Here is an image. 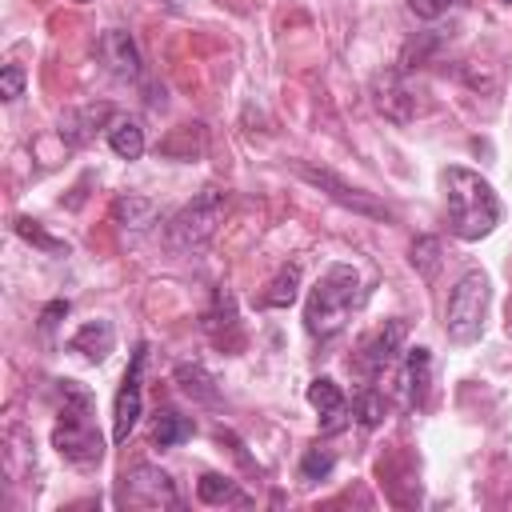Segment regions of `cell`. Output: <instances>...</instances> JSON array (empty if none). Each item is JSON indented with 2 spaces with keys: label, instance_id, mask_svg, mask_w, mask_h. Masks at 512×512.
<instances>
[{
  "label": "cell",
  "instance_id": "6da1fadb",
  "mask_svg": "<svg viewBox=\"0 0 512 512\" xmlns=\"http://www.w3.org/2000/svg\"><path fill=\"white\" fill-rule=\"evenodd\" d=\"M440 188H444V208H448V228L460 240H484L496 224H500V196L492 192V184L460 164H448L440 172Z\"/></svg>",
  "mask_w": 512,
  "mask_h": 512
},
{
  "label": "cell",
  "instance_id": "7a4b0ae2",
  "mask_svg": "<svg viewBox=\"0 0 512 512\" xmlns=\"http://www.w3.org/2000/svg\"><path fill=\"white\" fill-rule=\"evenodd\" d=\"M356 300H360V276H356V268L352 264H328L324 276L312 284L308 304H304V328H308V336L332 340L348 324Z\"/></svg>",
  "mask_w": 512,
  "mask_h": 512
},
{
  "label": "cell",
  "instance_id": "3957f363",
  "mask_svg": "<svg viewBox=\"0 0 512 512\" xmlns=\"http://www.w3.org/2000/svg\"><path fill=\"white\" fill-rule=\"evenodd\" d=\"M60 392H64V408L52 428V448L76 468H96L104 456V440L92 428V396L84 388H76L72 380H64Z\"/></svg>",
  "mask_w": 512,
  "mask_h": 512
},
{
  "label": "cell",
  "instance_id": "277c9868",
  "mask_svg": "<svg viewBox=\"0 0 512 512\" xmlns=\"http://www.w3.org/2000/svg\"><path fill=\"white\" fill-rule=\"evenodd\" d=\"M224 212H228V196L220 188H204L196 192L164 228V244L172 252H200L204 244H212L216 228L224 224Z\"/></svg>",
  "mask_w": 512,
  "mask_h": 512
},
{
  "label": "cell",
  "instance_id": "5b68a950",
  "mask_svg": "<svg viewBox=\"0 0 512 512\" xmlns=\"http://www.w3.org/2000/svg\"><path fill=\"white\" fill-rule=\"evenodd\" d=\"M488 312V276L484 272H464L444 304V328L456 344H472L484 328Z\"/></svg>",
  "mask_w": 512,
  "mask_h": 512
},
{
  "label": "cell",
  "instance_id": "8992f818",
  "mask_svg": "<svg viewBox=\"0 0 512 512\" xmlns=\"http://www.w3.org/2000/svg\"><path fill=\"white\" fill-rule=\"evenodd\" d=\"M292 172H296L300 180H308L312 188H320L324 196H332L340 208H352L356 216H368V220H392V208H388V204H380L372 192H364V188L340 180L332 168H316V164H308V160H296Z\"/></svg>",
  "mask_w": 512,
  "mask_h": 512
},
{
  "label": "cell",
  "instance_id": "52a82bcc",
  "mask_svg": "<svg viewBox=\"0 0 512 512\" xmlns=\"http://www.w3.org/2000/svg\"><path fill=\"white\" fill-rule=\"evenodd\" d=\"M120 504L128 508H180V492L172 484V476L156 464H132L120 472Z\"/></svg>",
  "mask_w": 512,
  "mask_h": 512
},
{
  "label": "cell",
  "instance_id": "ba28073f",
  "mask_svg": "<svg viewBox=\"0 0 512 512\" xmlns=\"http://www.w3.org/2000/svg\"><path fill=\"white\" fill-rule=\"evenodd\" d=\"M404 336H408V324H404V320H384V324H376V328L356 344L348 368H356L364 380H376V376L400 356Z\"/></svg>",
  "mask_w": 512,
  "mask_h": 512
},
{
  "label": "cell",
  "instance_id": "9c48e42d",
  "mask_svg": "<svg viewBox=\"0 0 512 512\" xmlns=\"http://www.w3.org/2000/svg\"><path fill=\"white\" fill-rule=\"evenodd\" d=\"M144 360H148V344H136L132 352V364L120 380V392H116V404H112V440L124 444L140 420V376H144Z\"/></svg>",
  "mask_w": 512,
  "mask_h": 512
},
{
  "label": "cell",
  "instance_id": "30bf717a",
  "mask_svg": "<svg viewBox=\"0 0 512 512\" xmlns=\"http://www.w3.org/2000/svg\"><path fill=\"white\" fill-rule=\"evenodd\" d=\"M96 56L100 64L120 76V80H136L140 76V52H136V40L124 32V28H108L100 40H96Z\"/></svg>",
  "mask_w": 512,
  "mask_h": 512
},
{
  "label": "cell",
  "instance_id": "8fae6325",
  "mask_svg": "<svg viewBox=\"0 0 512 512\" xmlns=\"http://www.w3.org/2000/svg\"><path fill=\"white\" fill-rule=\"evenodd\" d=\"M116 116H112V108L108 104H84V108H72V112H64L60 116V140L68 144V148H80V144H88L104 124H112Z\"/></svg>",
  "mask_w": 512,
  "mask_h": 512
},
{
  "label": "cell",
  "instance_id": "7c38bea8",
  "mask_svg": "<svg viewBox=\"0 0 512 512\" xmlns=\"http://www.w3.org/2000/svg\"><path fill=\"white\" fill-rule=\"evenodd\" d=\"M372 92H376V108H380L388 120L408 124V120L416 116V96H412V88L404 84V72H384Z\"/></svg>",
  "mask_w": 512,
  "mask_h": 512
},
{
  "label": "cell",
  "instance_id": "4fadbf2b",
  "mask_svg": "<svg viewBox=\"0 0 512 512\" xmlns=\"http://www.w3.org/2000/svg\"><path fill=\"white\" fill-rule=\"evenodd\" d=\"M112 344H116V328H112L108 320H88V324L68 340V348L80 352V356L92 360V364H100V360L112 352Z\"/></svg>",
  "mask_w": 512,
  "mask_h": 512
},
{
  "label": "cell",
  "instance_id": "5bb4252c",
  "mask_svg": "<svg viewBox=\"0 0 512 512\" xmlns=\"http://www.w3.org/2000/svg\"><path fill=\"white\" fill-rule=\"evenodd\" d=\"M156 216H160V204L148 200V196L128 192V196H116V200H112V220H116L120 228H136V232H140V228H152Z\"/></svg>",
  "mask_w": 512,
  "mask_h": 512
},
{
  "label": "cell",
  "instance_id": "9a60e30c",
  "mask_svg": "<svg viewBox=\"0 0 512 512\" xmlns=\"http://www.w3.org/2000/svg\"><path fill=\"white\" fill-rule=\"evenodd\" d=\"M308 404L324 416V428H328V432H332V428H340V420H344V392H340V384H336V380L316 376V380L308 384Z\"/></svg>",
  "mask_w": 512,
  "mask_h": 512
},
{
  "label": "cell",
  "instance_id": "2e32d148",
  "mask_svg": "<svg viewBox=\"0 0 512 512\" xmlns=\"http://www.w3.org/2000/svg\"><path fill=\"white\" fill-rule=\"evenodd\" d=\"M204 152V124H180L160 140V156L168 160H196Z\"/></svg>",
  "mask_w": 512,
  "mask_h": 512
},
{
  "label": "cell",
  "instance_id": "e0dca14e",
  "mask_svg": "<svg viewBox=\"0 0 512 512\" xmlns=\"http://www.w3.org/2000/svg\"><path fill=\"white\" fill-rule=\"evenodd\" d=\"M428 368H432L428 348H408V364H404V400H408V408L424 404V396H428Z\"/></svg>",
  "mask_w": 512,
  "mask_h": 512
},
{
  "label": "cell",
  "instance_id": "ac0fdd59",
  "mask_svg": "<svg viewBox=\"0 0 512 512\" xmlns=\"http://www.w3.org/2000/svg\"><path fill=\"white\" fill-rule=\"evenodd\" d=\"M108 144L120 160H140L144 156V128L132 116H116L108 124Z\"/></svg>",
  "mask_w": 512,
  "mask_h": 512
},
{
  "label": "cell",
  "instance_id": "d6986e66",
  "mask_svg": "<svg viewBox=\"0 0 512 512\" xmlns=\"http://www.w3.org/2000/svg\"><path fill=\"white\" fill-rule=\"evenodd\" d=\"M176 384H180L184 396H192V400H200V404H216V400H220L212 372L200 368V364H180V368H176Z\"/></svg>",
  "mask_w": 512,
  "mask_h": 512
},
{
  "label": "cell",
  "instance_id": "ffe728a7",
  "mask_svg": "<svg viewBox=\"0 0 512 512\" xmlns=\"http://www.w3.org/2000/svg\"><path fill=\"white\" fill-rule=\"evenodd\" d=\"M192 432H196V424H192L188 416H180V412H172V408L156 412V428H152V440H156L160 448H176V444H184Z\"/></svg>",
  "mask_w": 512,
  "mask_h": 512
},
{
  "label": "cell",
  "instance_id": "44dd1931",
  "mask_svg": "<svg viewBox=\"0 0 512 512\" xmlns=\"http://www.w3.org/2000/svg\"><path fill=\"white\" fill-rule=\"evenodd\" d=\"M296 292H300V264H284V268L272 276V284H268V292L260 296V304H268V308H288V304L296 300Z\"/></svg>",
  "mask_w": 512,
  "mask_h": 512
},
{
  "label": "cell",
  "instance_id": "7402d4cb",
  "mask_svg": "<svg viewBox=\"0 0 512 512\" xmlns=\"http://www.w3.org/2000/svg\"><path fill=\"white\" fill-rule=\"evenodd\" d=\"M352 412H356V420H360L364 428H376V424H384V416H388V400H384L380 388H360V392L352 396Z\"/></svg>",
  "mask_w": 512,
  "mask_h": 512
},
{
  "label": "cell",
  "instance_id": "603a6c76",
  "mask_svg": "<svg viewBox=\"0 0 512 512\" xmlns=\"http://www.w3.org/2000/svg\"><path fill=\"white\" fill-rule=\"evenodd\" d=\"M196 496H200L204 504H236V500H244V492L236 488V480H228V476H216V472L200 476V484H196Z\"/></svg>",
  "mask_w": 512,
  "mask_h": 512
},
{
  "label": "cell",
  "instance_id": "cb8c5ba5",
  "mask_svg": "<svg viewBox=\"0 0 512 512\" xmlns=\"http://www.w3.org/2000/svg\"><path fill=\"white\" fill-rule=\"evenodd\" d=\"M336 468V456H332V448H308L304 456H300V480L304 484H316V480H328V472Z\"/></svg>",
  "mask_w": 512,
  "mask_h": 512
},
{
  "label": "cell",
  "instance_id": "d4e9b609",
  "mask_svg": "<svg viewBox=\"0 0 512 512\" xmlns=\"http://www.w3.org/2000/svg\"><path fill=\"white\" fill-rule=\"evenodd\" d=\"M16 232L28 240V244H36V248H44V252H52V256H64L68 252V244H60V240H52L36 220H28V216H16Z\"/></svg>",
  "mask_w": 512,
  "mask_h": 512
},
{
  "label": "cell",
  "instance_id": "484cf974",
  "mask_svg": "<svg viewBox=\"0 0 512 512\" xmlns=\"http://www.w3.org/2000/svg\"><path fill=\"white\" fill-rule=\"evenodd\" d=\"M440 240H432V236H420L416 244H412V264L424 272V276H432L436 272V264H440Z\"/></svg>",
  "mask_w": 512,
  "mask_h": 512
},
{
  "label": "cell",
  "instance_id": "4316f807",
  "mask_svg": "<svg viewBox=\"0 0 512 512\" xmlns=\"http://www.w3.org/2000/svg\"><path fill=\"white\" fill-rule=\"evenodd\" d=\"M456 4H468V0H408V8H412L420 20H440V16L452 12Z\"/></svg>",
  "mask_w": 512,
  "mask_h": 512
},
{
  "label": "cell",
  "instance_id": "83f0119b",
  "mask_svg": "<svg viewBox=\"0 0 512 512\" xmlns=\"http://www.w3.org/2000/svg\"><path fill=\"white\" fill-rule=\"evenodd\" d=\"M24 92V68L20 64H4V72H0V96L4 100H16Z\"/></svg>",
  "mask_w": 512,
  "mask_h": 512
},
{
  "label": "cell",
  "instance_id": "f1b7e54d",
  "mask_svg": "<svg viewBox=\"0 0 512 512\" xmlns=\"http://www.w3.org/2000/svg\"><path fill=\"white\" fill-rule=\"evenodd\" d=\"M60 316H68V300H52L48 308H44V316H40V328L48 332V328H56V320Z\"/></svg>",
  "mask_w": 512,
  "mask_h": 512
},
{
  "label": "cell",
  "instance_id": "f546056e",
  "mask_svg": "<svg viewBox=\"0 0 512 512\" xmlns=\"http://www.w3.org/2000/svg\"><path fill=\"white\" fill-rule=\"evenodd\" d=\"M504 4H512V0H504Z\"/></svg>",
  "mask_w": 512,
  "mask_h": 512
}]
</instances>
